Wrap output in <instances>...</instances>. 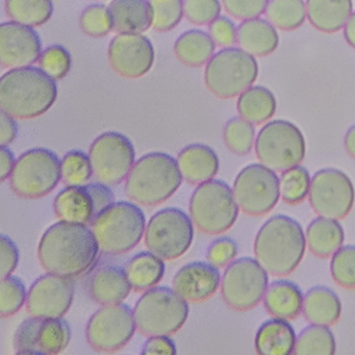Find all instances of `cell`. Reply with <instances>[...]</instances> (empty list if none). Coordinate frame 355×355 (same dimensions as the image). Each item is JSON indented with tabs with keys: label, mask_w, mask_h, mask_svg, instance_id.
<instances>
[{
	"label": "cell",
	"mask_w": 355,
	"mask_h": 355,
	"mask_svg": "<svg viewBox=\"0 0 355 355\" xmlns=\"http://www.w3.org/2000/svg\"><path fill=\"white\" fill-rule=\"evenodd\" d=\"M100 247L87 225L58 220L44 230L37 244V258L49 273L79 277L98 258Z\"/></svg>",
	"instance_id": "6da1fadb"
},
{
	"label": "cell",
	"mask_w": 355,
	"mask_h": 355,
	"mask_svg": "<svg viewBox=\"0 0 355 355\" xmlns=\"http://www.w3.org/2000/svg\"><path fill=\"white\" fill-rule=\"evenodd\" d=\"M306 248L305 232L298 220L279 214L259 227L254 240L257 261L275 276H287L297 269Z\"/></svg>",
	"instance_id": "7a4b0ae2"
},
{
	"label": "cell",
	"mask_w": 355,
	"mask_h": 355,
	"mask_svg": "<svg viewBox=\"0 0 355 355\" xmlns=\"http://www.w3.org/2000/svg\"><path fill=\"white\" fill-rule=\"evenodd\" d=\"M57 98V85L40 68L24 67L0 76V110L15 119H33L47 112Z\"/></svg>",
	"instance_id": "3957f363"
},
{
	"label": "cell",
	"mask_w": 355,
	"mask_h": 355,
	"mask_svg": "<svg viewBox=\"0 0 355 355\" xmlns=\"http://www.w3.org/2000/svg\"><path fill=\"white\" fill-rule=\"evenodd\" d=\"M182 175L176 159L166 153H148L135 161L125 179V193L136 204L155 207L180 187Z\"/></svg>",
	"instance_id": "277c9868"
},
{
	"label": "cell",
	"mask_w": 355,
	"mask_h": 355,
	"mask_svg": "<svg viewBox=\"0 0 355 355\" xmlns=\"http://www.w3.org/2000/svg\"><path fill=\"white\" fill-rule=\"evenodd\" d=\"M92 230L101 252L121 255L140 243L146 230V218L137 204L115 201L94 218Z\"/></svg>",
	"instance_id": "5b68a950"
},
{
	"label": "cell",
	"mask_w": 355,
	"mask_h": 355,
	"mask_svg": "<svg viewBox=\"0 0 355 355\" xmlns=\"http://www.w3.org/2000/svg\"><path fill=\"white\" fill-rule=\"evenodd\" d=\"M136 329L147 336H171L187 320L189 305L173 288L155 286L146 290L133 308Z\"/></svg>",
	"instance_id": "8992f818"
},
{
	"label": "cell",
	"mask_w": 355,
	"mask_h": 355,
	"mask_svg": "<svg viewBox=\"0 0 355 355\" xmlns=\"http://www.w3.org/2000/svg\"><path fill=\"white\" fill-rule=\"evenodd\" d=\"M189 212L200 232L220 234L237 220L239 205L226 182L211 179L196 187L189 201Z\"/></svg>",
	"instance_id": "52a82bcc"
},
{
	"label": "cell",
	"mask_w": 355,
	"mask_h": 355,
	"mask_svg": "<svg viewBox=\"0 0 355 355\" xmlns=\"http://www.w3.org/2000/svg\"><path fill=\"white\" fill-rule=\"evenodd\" d=\"M258 62L254 55L240 47H226L215 53L207 62L204 82L219 98H233L254 85Z\"/></svg>",
	"instance_id": "ba28073f"
},
{
	"label": "cell",
	"mask_w": 355,
	"mask_h": 355,
	"mask_svg": "<svg viewBox=\"0 0 355 355\" xmlns=\"http://www.w3.org/2000/svg\"><path fill=\"white\" fill-rule=\"evenodd\" d=\"M61 179V161L49 148H31L14 164L10 187L22 198H40L55 189Z\"/></svg>",
	"instance_id": "9c48e42d"
},
{
	"label": "cell",
	"mask_w": 355,
	"mask_h": 355,
	"mask_svg": "<svg viewBox=\"0 0 355 355\" xmlns=\"http://www.w3.org/2000/svg\"><path fill=\"white\" fill-rule=\"evenodd\" d=\"M254 146L261 164L275 172L300 165L305 157V139L301 129L284 119L266 122L258 132Z\"/></svg>",
	"instance_id": "30bf717a"
},
{
	"label": "cell",
	"mask_w": 355,
	"mask_h": 355,
	"mask_svg": "<svg viewBox=\"0 0 355 355\" xmlns=\"http://www.w3.org/2000/svg\"><path fill=\"white\" fill-rule=\"evenodd\" d=\"M269 286V273L257 258L243 257L229 263L220 279V295L226 305L243 312L258 305Z\"/></svg>",
	"instance_id": "8fae6325"
},
{
	"label": "cell",
	"mask_w": 355,
	"mask_h": 355,
	"mask_svg": "<svg viewBox=\"0 0 355 355\" xmlns=\"http://www.w3.org/2000/svg\"><path fill=\"white\" fill-rule=\"evenodd\" d=\"M194 225L184 211L164 208L155 212L144 230L146 247L162 259H176L191 245Z\"/></svg>",
	"instance_id": "7c38bea8"
},
{
	"label": "cell",
	"mask_w": 355,
	"mask_h": 355,
	"mask_svg": "<svg viewBox=\"0 0 355 355\" xmlns=\"http://www.w3.org/2000/svg\"><path fill=\"white\" fill-rule=\"evenodd\" d=\"M233 196L244 214L262 216L270 212L280 198L279 178L263 164H250L236 176Z\"/></svg>",
	"instance_id": "4fadbf2b"
},
{
	"label": "cell",
	"mask_w": 355,
	"mask_h": 355,
	"mask_svg": "<svg viewBox=\"0 0 355 355\" xmlns=\"http://www.w3.org/2000/svg\"><path fill=\"white\" fill-rule=\"evenodd\" d=\"M93 176L108 186L122 183L135 164V147L130 139L119 132H104L89 148Z\"/></svg>",
	"instance_id": "5bb4252c"
},
{
	"label": "cell",
	"mask_w": 355,
	"mask_h": 355,
	"mask_svg": "<svg viewBox=\"0 0 355 355\" xmlns=\"http://www.w3.org/2000/svg\"><path fill=\"white\" fill-rule=\"evenodd\" d=\"M136 322L128 305L111 304L98 308L86 323L87 344L98 352H116L133 337Z\"/></svg>",
	"instance_id": "9a60e30c"
},
{
	"label": "cell",
	"mask_w": 355,
	"mask_h": 355,
	"mask_svg": "<svg viewBox=\"0 0 355 355\" xmlns=\"http://www.w3.org/2000/svg\"><path fill=\"white\" fill-rule=\"evenodd\" d=\"M309 204L323 218L343 219L355 202V187L349 176L337 168H323L311 178Z\"/></svg>",
	"instance_id": "2e32d148"
},
{
	"label": "cell",
	"mask_w": 355,
	"mask_h": 355,
	"mask_svg": "<svg viewBox=\"0 0 355 355\" xmlns=\"http://www.w3.org/2000/svg\"><path fill=\"white\" fill-rule=\"evenodd\" d=\"M75 294V282L54 273L37 277L26 294V311L31 316L39 319L62 318L72 305Z\"/></svg>",
	"instance_id": "e0dca14e"
},
{
	"label": "cell",
	"mask_w": 355,
	"mask_h": 355,
	"mask_svg": "<svg viewBox=\"0 0 355 355\" xmlns=\"http://www.w3.org/2000/svg\"><path fill=\"white\" fill-rule=\"evenodd\" d=\"M107 57L111 69L126 79L146 75L155 58L151 40L141 33H118L108 44Z\"/></svg>",
	"instance_id": "ac0fdd59"
},
{
	"label": "cell",
	"mask_w": 355,
	"mask_h": 355,
	"mask_svg": "<svg viewBox=\"0 0 355 355\" xmlns=\"http://www.w3.org/2000/svg\"><path fill=\"white\" fill-rule=\"evenodd\" d=\"M42 42L32 26L7 21L0 24V67L24 68L39 60Z\"/></svg>",
	"instance_id": "d6986e66"
},
{
	"label": "cell",
	"mask_w": 355,
	"mask_h": 355,
	"mask_svg": "<svg viewBox=\"0 0 355 355\" xmlns=\"http://www.w3.org/2000/svg\"><path fill=\"white\" fill-rule=\"evenodd\" d=\"M172 286L187 302H202L220 287V273L209 262H190L175 273Z\"/></svg>",
	"instance_id": "ffe728a7"
},
{
	"label": "cell",
	"mask_w": 355,
	"mask_h": 355,
	"mask_svg": "<svg viewBox=\"0 0 355 355\" xmlns=\"http://www.w3.org/2000/svg\"><path fill=\"white\" fill-rule=\"evenodd\" d=\"M86 290L92 300L100 305L122 302L132 286L123 268L114 263L98 265L86 279Z\"/></svg>",
	"instance_id": "44dd1931"
},
{
	"label": "cell",
	"mask_w": 355,
	"mask_h": 355,
	"mask_svg": "<svg viewBox=\"0 0 355 355\" xmlns=\"http://www.w3.org/2000/svg\"><path fill=\"white\" fill-rule=\"evenodd\" d=\"M182 178L189 184H201L215 178L219 171V158L207 144L194 143L182 148L176 158Z\"/></svg>",
	"instance_id": "7402d4cb"
},
{
	"label": "cell",
	"mask_w": 355,
	"mask_h": 355,
	"mask_svg": "<svg viewBox=\"0 0 355 355\" xmlns=\"http://www.w3.org/2000/svg\"><path fill=\"white\" fill-rule=\"evenodd\" d=\"M53 211L58 220L92 225L97 216L86 186H67L53 200Z\"/></svg>",
	"instance_id": "603a6c76"
},
{
	"label": "cell",
	"mask_w": 355,
	"mask_h": 355,
	"mask_svg": "<svg viewBox=\"0 0 355 355\" xmlns=\"http://www.w3.org/2000/svg\"><path fill=\"white\" fill-rule=\"evenodd\" d=\"M236 43L254 57H265L277 49L279 33L268 19H245L237 26Z\"/></svg>",
	"instance_id": "cb8c5ba5"
},
{
	"label": "cell",
	"mask_w": 355,
	"mask_h": 355,
	"mask_svg": "<svg viewBox=\"0 0 355 355\" xmlns=\"http://www.w3.org/2000/svg\"><path fill=\"white\" fill-rule=\"evenodd\" d=\"M262 301L273 318L291 320L302 312L304 294L294 282L280 279L269 283Z\"/></svg>",
	"instance_id": "d4e9b609"
},
{
	"label": "cell",
	"mask_w": 355,
	"mask_h": 355,
	"mask_svg": "<svg viewBox=\"0 0 355 355\" xmlns=\"http://www.w3.org/2000/svg\"><path fill=\"white\" fill-rule=\"evenodd\" d=\"M295 331L288 320L269 319L265 320L255 333L257 355H293L295 347Z\"/></svg>",
	"instance_id": "484cf974"
},
{
	"label": "cell",
	"mask_w": 355,
	"mask_h": 355,
	"mask_svg": "<svg viewBox=\"0 0 355 355\" xmlns=\"http://www.w3.org/2000/svg\"><path fill=\"white\" fill-rule=\"evenodd\" d=\"M108 10L114 29L119 33H141L153 24L150 0H112Z\"/></svg>",
	"instance_id": "4316f807"
},
{
	"label": "cell",
	"mask_w": 355,
	"mask_h": 355,
	"mask_svg": "<svg viewBox=\"0 0 355 355\" xmlns=\"http://www.w3.org/2000/svg\"><path fill=\"white\" fill-rule=\"evenodd\" d=\"M306 18L323 33H334L344 28L352 14V0H306Z\"/></svg>",
	"instance_id": "83f0119b"
},
{
	"label": "cell",
	"mask_w": 355,
	"mask_h": 355,
	"mask_svg": "<svg viewBox=\"0 0 355 355\" xmlns=\"http://www.w3.org/2000/svg\"><path fill=\"white\" fill-rule=\"evenodd\" d=\"M302 315L311 324L331 326L341 316V301L329 287H312L304 294Z\"/></svg>",
	"instance_id": "f1b7e54d"
},
{
	"label": "cell",
	"mask_w": 355,
	"mask_h": 355,
	"mask_svg": "<svg viewBox=\"0 0 355 355\" xmlns=\"http://www.w3.org/2000/svg\"><path fill=\"white\" fill-rule=\"evenodd\" d=\"M344 229L337 219L318 216L305 230L306 247L319 258L331 257L344 244Z\"/></svg>",
	"instance_id": "f546056e"
},
{
	"label": "cell",
	"mask_w": 355,
	"mask_h": 355,
	"mask_svg": "<svg viewBox=\"0 0 355 355\" xmlns=\"http://www.w3.org/2000/svg\"><path fill=\"white\" fill-rule=\"evenodd\" d=\"M173 53L183 65L197 68L205 65L215 54V43L209 33L200 29H190L176 39Z\"/></svg>",
	"instance_id": "4dcf8cb0"
},
{
	"label": "cell",
	"mask_w": 355,
	"mask_h": 355,
	"mask_svg": "<svg viewBox=\"0 0 355 355\" xmlns=\"http://www.w3.org/2000/svg\"><path fill=\"white\" fill-rule=\"evenodd\" d=\"M126 276L135 291H146L155 287L164 277V259L151 251H143L132 257L125 266Z\"/></svg>",
	"instance_id": "1f68e13d"
},
{
	"label": "cell",
	"mask_w": 355,
	"mask_h": 355,
	"mask_svg": "<svg viewBox=\"0 0 355 355\" xmlns=\"http://www.w3.org/2000/svg\"><path fill=\"white\" fill-rule=\"evenodd\" d=\"M276 97L265 86H250L237 100V112L240 118L252 125L268 122L276 112Z\"/></svg>",
	"instance_id": "d6a6232c"
},
{
	"label": "cell",
	"mask_w": 355,
	"mask_h": 355,
	"mask_svg": "<svg viewBox=\"0 0 355 355\" xmlns=\"http://www.w3.org/2000/svg\"><path fill=\"white\" fill-rule=\"evenodd\" d=\"M4 10L11 21L26 26H40L53 15L51 0H6Z\"/></svg>",
	"instance_id": "836d02e7"
},
{
	"label": "cell",
	"mask_w": 355,
	"mask_h": 355,
	"mask_svg": "<svg viewBox=\"0 0 355 355\" xmlns=\"http://www.w3.org/2000/svg\"><path fill=\"white\" fill-rule=\"evenodd\" d=\"M293 355H336V338L329 326L309 324L295 340Z\"/></svg>",
	"instance_id": "e575fe53"
},
{
	"label": "cell",
	"mask_w": 355,
	"mask_h": 355,
	"mask_svg": "<svg viewBox=\"0 0 355 355\" xmlns=\"http://www.w3.org/2000/svg\"><path fill=\"white\" fill-rule=\"evenodd\" d=\"M266 19L280 31H294L300 28L306 18L304 0H269Z\"/></svg>",
	"instance_id": "d590c367"
},
{
	"label": "cell",
	"mask_w": 355,
	"mask_h": 355,
	"mask_svg": "<svg viewBox=\"0 0 355 355\" xmlns=\"http://www.w3.org/2000/svg\"><path fill=\"white\" fill-rule=\"evenodd\" d=\"M71 341L69 324L62 318L43 319L37 334V351L44 355L61 354Z\"/></svg>",
	"instance_id": "8d00e7d4"
},
{
	"label": "cell",
	"mask_w": 355,
	"mask_h": 355,
	"mask_svg": "<svg viewBox=\"0 0 355 355\" xmlns=\"http://www.w3.org/2000/svg\"><path fill=\"white\" fill-rule=\"evenodd\" d=\"M309 172L301 165L284 169L279 176L280 197L288 205H297L302 202L309 194Z\"/></svg>",
	"instance_id": "74e56055"
},
{
	"label": "cell",
	"mask_w": 355,
	"mask_h": 355,
	"mask_svg": "<svg viewBox=\"0 0 355 355\" xmlns=\"http://www.w3.org/2000/svg\"><path fill=\"white\" fill-rule=\"evenodd\" d=\"M223 141L233 154L247 155L255 144L254 125L240 116L229 119L223 128Z\"/></svg>",
	"instance_id": "f35d334b"
},
{
	"label": "cell",
	"mask_w": 355,
	"mask_h": 355,
	"mask_svg": "<svg viewBox=\"0 0 355 355\" xmlns=\"http://www.w3.org/2000/svg\"><path fill=\"white\" fill-rule=\"evenodd\" d=\"M93 176L89 155L80 150L68 151L61 159V180L67 186H83Z\"/></svg>",
	"instance_id": "ab89813d"
},
{
	"label": "cell",
	"mask_w": 355,
	"mask_h": 355,
	"mask_svg": "<svg viewBox=\"0 0 355 355\" xmlns=\"http://www.w3.org/2000/svg\"><path fill=\"white\" fill-rule=\"evenodd\" d=\"M330 273L333 280L348 290L355 288V245H341L330 261Z\"/></svg>",
	"instance_id": "60d3db41"
},
{
	"label": "cell",
	"mask_w": 355,
	"mask_h": 355,
	"mask_svg": "<svg viewBox=\"0 0 355 355\" xmlns=\"http://www.w3.org/2000/svg\"><path fill=\"white\" fill-rule=\"evenodd\" d=\"M79 26L85 35L92 37H103L108 35L114 29L108 7L100 3L87 6L79 17Z\"/></svg>",
	"instance_id": "b9f144b4"
},
{
	"label": "cell",
	"mask_w": 355,
	"mask_h": 355,
	"mask_svg": "<svg viewBox=\"0 0 355 355\" xmlns=\"http://www.w3.org/2000/svg\"><path fill=\"white\" fill-rule=\"evenodd\" d=\"M26 288L24 282L17 276L0 279V318L15 315L26 302Z\"/></svg>",
	"instance_id": "7bdbcfd3"
},
{
	"label": "cell",
	"mask_w": 355,
	"mask_h": 355,
	"mask_svg": "<svg viewBox=\"0 0 355 355\" xmlns=\"http://www.w3.org/2000/svg\"><path fill=\"white\" fill-rule=\"evenodd\" d=\"M37 64L46 75L58 80L68 75L72 67V58L64 46L53 44L40 53Z\"/></svg>",
	"instance_id": "ee69618b"
},
{
	"label": "cell",
	"mask_w": 355,
	"mask_h": 355,
	"mask_svg": "<svg viewBox=\"0 0 355 355\" xmlns=\"http://www.w3.org/2000/svg\"><path fill=\"white\" fill-rule=\"evenodd\" d=\"M153 10L151 28L157 32L172 31L183 18V0H150Z\"/></svg>",
	"instance_id": "f6af8a7d"
},
{
	"label": "cell",
	"mask_w": 355,
	"mask_h": 355,
	"mask_svg": "<svg viewBox=\"0 0 355 355\" xmlns=\"http://www.w3.org/2000/svg\"><path fill=\"white\" fill-rule=\"evenodd\" d=\"M219 0H183V15L190 24L209 25L220 14Z\"/></svg>",
	"instance_id": "bcb514c9"
},
{
	"label": "cell",
	"mask_w": 355,
	"mask_h": 355,
	"mask_svg": "<svg viewBox=\"0 0 355 355\" xmlns=\"http://www.w3.org/2000/svg\"><path fill=\"white\" fill-rule=\"evenodd\" d=\"M239 248L230 237H219L214 240L207 250V261L215 268H225L232 263L237 257Z\"/></svg>",
	"instance_id": "7dc6e473"
},
{
	"label": "cell",
	"mask_w": 355,
	"mask_h": 355,
	"mask_svg": "<svg viewBox=\"0 0 355 355\" xmlns=\"http://www.w3.org/2000/svg\"><path fill=\"white\" fill-rule=\"evenodd\" d=\"M269 0H222L223 8L236 19L245 21L259 18L268 6Z\"/></svg>",
	"instance_id": "c3c4849f"
},
{
	"label": "cell",
	"mask_w": 355,
	"mask_h": 355,
	"mask_svg": "<svg viewBox=\"0 0 355 355\" xmlns=\"http://www.w3.org/2000/svg\"><path fill=\"white\" fill-rule=\"evenodd\" d=\"M42 320L31 316L18 326L14 334V347L18 351H37V334Z\"/></svg>",
	"instance_id": "681fc988"
},
{
	"label": "cell",
	"mask_w": 355,
	"mask_h": 355,
	"mask_svg": "<svg viewBox=\"0 0 355 355\" xmlns=\"http://www.w3.org/2000/svg\"><path fill=\"white\" fill-rule=\"evenodd\" d=\"M208 33L214 40L215 46L219 47H232L236 43L237 28L227 17H218L209 24Z\"/></svg>",
	"instance_id": "f907efd6"
},
{
	"label": "cell",
	"mask_w": 355,
	"mask_h": 355,
	"mask_svg": "<svg viewBox=\"0 0 355 355\" xmlns=\"http://www.w3.org/2000/svg\"><path fill=\"white\" fill-rule=\"evenodd\" d=\"M19 250L18 245L6 234L0 233V279L10 276L18 266Z\"/></svg>",
	"instance_id": "816d5d0a"
},
{
	"label": "cell",
	"mask_w": 355,
	"mask_h": 355,
	"mask_svg": "<svg viewBox=\"0 0 355 355\" xmlns=\"http://www.w3.org/2000/svg\"><path fill=\"white\" fill-rule=\"evenodd\" d=\"M140 355H176V345L169 336H151L143 344Z\"/></svg>",
	"instance_id": "f5cc1de1"
},
{
	"label": "cell",
	"mask_w": 355,
	"mask_h": 355,
	"mask_svg": "<svg viewBox=\"0 0 355 355\" xmlns=\"http://www.w3.org/2000/svg\"><path fill=\"white\" fill-rule=\"evenodd\" d=\"M92 200H93V205L96 209V214L98 215L101 211H104L105 208H108L114 201V193L110 189L108 184L97 182V183H86L85 184Z\"/></svg>",
	"instance_id": "db71d44e"
},
{
	"label": "cell",
	"mask_w": 355,
	"mask_h": 355,
	"mask_svg": "<svg viewBox=\"0 0 355 355\" xmlns=\"http://www.w3.org/2000/svg\"><path fill=\"white\" fill-rule=\"evenodd\" d=\"M18 135V126L15 118L6 111L0 110V147L11 144Z\"/></svg>",
	"instance_id": "11a10c76"
},
{
	"label": "cell",
	"mask_w": 355,
	"mask_h": 355,
	"mask_svg": "<svg viewBox=\"0 0 355 355\" xmlns=\"http://www.w3.org/2000/svg\"><path fill=\"white\" fill-rule=\"evenodd\" d=\"M15 164V157L7 146L0 147V183L10 179L12 168Z\"/></svg>",
	"instance_id": "9f6ffc18"
},
{
	"label": "cell",
	"mask_w": 355,
	"mask_h": 355,
	"mask_svg": "<svg viewBox=\"0 0 355 355\" xmlns=\"http://www.w3.org/2000/svg\"><path fill=\"white\" fill-rule=\"evenodd\" d=\"M344 37L347 43L355 49V11H352L351 17L344 25Z\"/></svg>",
	"instance_id": "6f0895ef"
},
{
	"label": "cell",
	"mask_w": 355,
	"mask_h": 355,
	"mask_svg": "<svg viewBox=\"0 0 355 355\" xmlns=\"http://www.w3.org/2000/svg\"><path fill=\"white\" fill-rule=\"evenodd\" d=\"M344 147L351 158L355 159V125L351 126L344 137Z\"/></svg>",
	"instance_id": "680465c9"
},
{
	"label": "cell",
	"mask_w": 355,
	"mask_h": 355,
	"mask_svg": "<svg viewBox=\"0 0 355 355\" xmlns=\"http://www.w3.org/2000/svg\"><path fill=\"white\" fill-rule=\"evenodd\" d=\"M15 355H44L39 351H18Z\"/></svg>",
	"instance_id": "91938a15"
}]
</instances>
